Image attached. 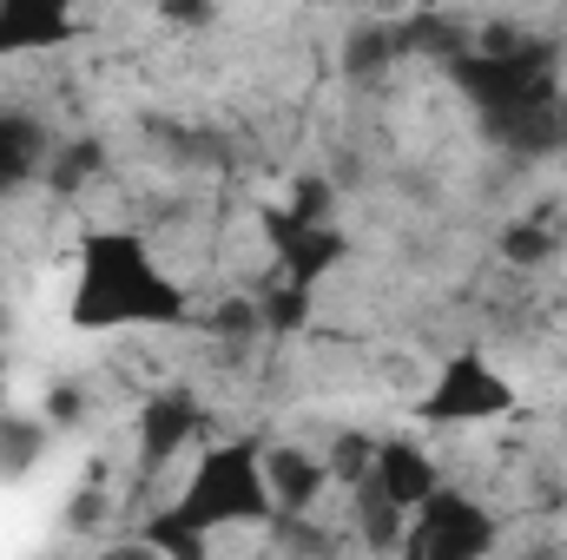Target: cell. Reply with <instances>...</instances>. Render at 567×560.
<instances>
[{
    "label": "cell",
    "mask_w": 567,
    "mask_h": 560,
    "mask_svg": "<svg viewBox=\"0 0 567 560\" xmlns=\"http://www.w3.org/2000/svg\"><path fill=\"white\" fill-rule=\"evenodd\" d=\"M66 323L100 336V330H165V323H192V297L185 283L158 271L152 245L140 231H86L80 238V265H73V297H66Z\"/></svg>",
    "instance_id": "1"
},
{
    "label": "cell",
    "mask_w": 567,
    "mask_h": 560,
    "mask_svg": "<svg viewBox=\"0 0 567 560\" xmlns=\"http://www.w3.org/2000/svg\"><path fill=\"white\" fill-rule=\"evenodd\" d=\"M178 521H192L205 541L225 528H265L278 521L271 488H265V448L258 442H218L192 462L185 488H178Z\"/></svg>",
    "instance_id": "2"
},
{
    "label": "cell",
    "mask_w": 567,
    "mask_h": 560,
    "mask_svg": "<svg viewBox=\"0 0 567 560\" xmlns=\"http://www.w3.org/2000/svg\"><path fill=\"white\" fill-rule=\"evenodd\" d=\"M515 409V383L482 356V350H455L423 396L429 428H468V422H495Z\"/></svg>",
    "instance_id": "3"
},
{
    "label": "cell",
    "mask_w": 567,
    "mask_h": 560,
    "mask_svg": "<svg viewBox=\"0 0 567 560\" xmlns=\"http://www.w3.org/2000/svg\"><path fill=\"white\" fill-rule=\"evenodd\" d=\"M495 541H502V521L449 481L435 501H423L410 515V560H488Z\"/></svg>",
    "instance_id": "4"
},
{
    "label": "cell",
    "mask_w": 567,
    "mask_h": 560,
    "mask_svg": "<svg viewBox=\"0 0 567 560\" xmlns=\"http://www.w3.org/2000/svg\"><path fill=\"white\" fill-rule=\"evenodd\" d=\"M265 238L278 251L284 283H297V290H317V283L350 258V238L337 225H297L290 211H265Z\"/></svg>",
    "instance_id": "5"
},
{
    "label": "cell",
    "mask_w": 567,
    "mask_h": 560,
    "mask_svg": "<svg viewBox=\"0 0 567 560\" xmlns=\"http://www.w3.org/2000/svg\"><path fill=\"white\" fill-rule=\"evenodd\" d=\"M205 428V409L192 390H158L140 409V475H165L178 462V448H192V435Z\"/></svg>",
    "instance_id": "6"
},
{
    "label": "cell",
    "mask_w": 567,
    "mask_h": 560,
    "mask_svg": "<svg viewBox=\"0 0 567 560\" xmlns=\"http://www.w3.org/2000/svg\"><path fill=\"white\" fill-rule=\"evenodd\" d=\"M370 488H383L403 515H416L423 501L442 495V468L429 462V448H416L410 435H377V468H370Z\"/></svg>",
    "instance_id": "7"
},
{
    "label": "cell",
    "mask_w": 567,
    "mask_h": 560,
    "mask_svg": "<svg viewBox=\"0 0 567 560\" xmlns=\"http://www.w3.org/2000/svg\"><path fill=\"white\" fill-rule=\"evenodd\" d=\"M80 40V13L60 0H0V60L7 53H53Z\"/></svg>",
    "instance_id": "8"
},
{
    "label": "cell",
    "mask_w": 567,
    "mask_h": 560,
    "mask_svg": "<svg viewBox=\"0 0 567 560\" xmlns=\"http://www.w3.org/2000/svg\"><path fill=\"white\" fill-rule=\"evenodd\" d=\"M265 488H271L278 515H310L323 501V488H330V468H323V455H310L297 442H278V448H265Z\"/></svg>",
    "instance_id": "9"
},
{
    "label": "cell",
    "mask_w": 567,
    "mask_h": 560,
    "mask_svg": "<svg viewBox=\"0 0 567 560\" xmlns=\"http://www.w3.org/2000/svg\"><path fill=\"white\" fill-rule=\"evenodd\" d=\"M53 126L40 120V113H27V106H13V113H0V191H13V185H27V178H47V158H53Z\"/></svg>",
    "instance_id": "10"
},
{
    "label": "cell",
    "mask_w": 567,
    "mask_h": 560,
    "mask_svg": "<svg viewBox=\"0 0 567 560\" xmlns=\"http://www.w3.org/2000/svg\"><path fill=\"white\" fill-rule=\"evenodd\" d=\"M53 448V428L40 409H0V481H27Z\"/></svg>",
    "instance_id": "11"
},
{
    "label": "cell",
    "mask_w": 567,
    "mask_h": 560,
    "mask_svg": "<svg viewBox=\"0 0 567 560\" xmlns=\"http://www.w3.org/2000/svg\"><path fill=\"white\" fill-rule=\"evenodd\" d=\"M357 541L370 548L377 560H390V554H403L410 548V515L383 495V488H357Z\"/></svg>",
    "instance_id": "12"
},
{
    "label": "cell",
    "mask_w": 567,
    "mask_h": 560,
    "mask_svg": "<svg viewBox=\"0 0 567 560\" xmlns=\"http://www.w3.org/2000/svg\"><path fill=\"white\" fill-rule=\"evenodd\" d=\"M100 172H106V139H93V133L60 139L53 158H47V191H53V198H80Z\"/></svg>",
    "instance_id": "13"
},
{
    "label": "cell",
    "mask_w": 567,
    "mask_h": 560,
    "mask_svg": "<svg viewBox=\"0 0 567 560\" xmlns=\"http://www.w3.org/2000/svg\"><path fill=\"white\" fill-rule=\"evenodd\" d=\"M403 60V27L396 20H363L350 40H343V73L350 80H377Z\"/></svg>",
    "instance_id": "14"
},
{
    "label": "cell",
    "mask_w": 567,
    "mask_h": 560,
    "mask_svg": "<svg viewBox=\"0 0 567 560\" xmlns=\"http://www.w3.org/2000/svg\"><path fill=\"white\" fill-rule=\"evenodd\" d=\"M495 251H502V265H515V271H542V265L561 251V238H555V225H548V205L528 211V218H508V225L495 231Z\"/></svg>",
    "instance_id": "15"
},
{
    "label": "cell",
    "mask_w": 567,
    "mask_h": 560,
    "mask_svg": "<svg viewBox=\"0 0 567 560\" xmlns=\"http://www.w3.org/2000/svg\"><path fill=\"white\" fill-rule=\"evenodd\" d=\"M198 323H205V330H212V336H218V343H225L231 356H245V350H251V343L265 336L258 297H218V303H212V310H205Z\"/></svg>",
    "instance_id": "16"
},
{
    "label": "cell",
    "mask_w": 567,
    "mask_h": 560,
    "mask_svg": "<svg viewBox=\"0 0 567 560\" xmlns=\"http://www.w3.org/2000/svg\"><path fill=\"white\" fill-rule=\"evenodd\" d=\"M140 541H145V548H158L165 560H212V541H205L192 521H178V508H172V501H165L158 515H145Z\"/></svg>",
    "instance_id": "17"
},
{
    "label": "cell",
    "mask_w": 567,
    "mask_h": 560,
    "mask_svg": "<svg viewBox=\"0 0 567 560\" xmlns=\"http://www.w3.org/2000/svg\"><path fill=\"white\" fill-rule=\"evenodd\" d=\"M310 310H317V290H297V283H284V278L258 297L265 336H303L310 330Z\"/></svg>",
    "instance_id": "18"
},
{
    "label": "cell",
    "mask_w": 567,
    "mask_h": 560,
    "mask_svg": "<svg viewBox=\"0 0 567 560\" xmlns=\"http://www.w3.org/2000/svg\"><path fill=\"white\" fill-rule=\"evenodd\" d=\"M337 205H343V191L330 185V172H297V178H290L284 211H290L297 225H337Z\"/></svg>",
    "instance_id": "19"
},
{
    "label": "cell",
    "mask_w": 567,
    "mask_h": 560,
    "mask_svg": "<svg viewBox=\"0 0 567 560\" xmlns=\"http://www.w3.org/2000/svg\"><path fill=\"white\" fill-rule=\"evenodd\" d=\"M323 468H330V481L337 488H363L370 481V468H377V435H363V428H343L337 442H330V455H323Z\"/></svg>",
    "instance_id": "20"
},
{
    "label": "cell",
    "mask_w": 567,
    "mask_h": 560,
    "mask_svg": "<svg viewBox=\"0 0 567 560\" xmlns=\"http://www.w3.org/2000/svg\"><path fill=\"white\" fill-rule=\"evenodd\" d=\"M271 535H278L284 560H337V535L323 521H310V515H278Z\"/></svg>",
    "instance_id": "21"
},
{
    "label": "cell",
    "mask_w": 567,
    "mask_h": 560,
    "mask_svg": "<svg viewBox=\"0 0 567 560\" xmlns=\"http://www.w3.org/2000/svg\"><path fill=\"white\" fill-rule=\"evenodd\" d=\"M106 521H113V488L86 475V488H73V501L60 508V528L66 535H100Z\"/></svg>",
    "instance_id": "22"
},
{
    "label": "cell",
    "mask_w": 567,
    "mask_h": 560,
    "mask_svg": "<svg viewBox=\"0 0 567 560\" xmlns=\"http://www.w3.org/2000/svg\"><path fill=\"white\" fill-rule=\"evenodd\" d=\"M86 416H93V390L86 383H73V376L47 383V396H40V422L47 428H80Z\"/></svg>",
    "instance_id": "23"
},
{
    "label": "cell",
    "mask_w": 567,
    "mask_h": 560,
    "mask_svg": "<svg viewBox=\"0 0 567 560\" xmlns=\"http://www.w3.org/2000/svg\"><path fill=\"white\" fill-rule=\"evenodd\" d=\"M93 560H165V554H158V548H145L140 535H133V541H106Z\"/></svg>",
    "instance_id": "24"
},
{
    "label": "cell",
    "mask_w": 567,
    "mask_h": 560,
    "mask_svg": "<svg viewBox=\"0 0 567 560\" xmlns=\"http://www.w3.org/2000/svg\"><path fill=\"white\" fill-rule=\"evenodd\" d=\"M165 20H172V27H212L218 13H212V7H165Z\"/></svg>",
    "instance_id": "25"
},
{
    "label": "cell",
    "mask_w": 567,
    "mask_h": 560,
    "mask_svg": "<svg viewBox=\"0 0 567 560\" xmlns=\"http://www.w3.org/2000/svg\"><path fill=\"white\" fill-rule=\"evenodd\" d=\"M555 120H561V152H567V93H561V106H555Z\"/></svg>",
    "instance_id": "26"
},
{
    "label": "cell",
    "mask_w": 567,
    "mask_h": 560,
    "mask_svg": "<svg viewBox=\"0 0 567 560\" xmlns=\"http://www.w3.org/2000/svg\"><path fill=\"white\" fill-rule=\"evenodd\" d=\"M515 560H555V554H548V548H535V554H515Z\"/></svg>",
    "instance_id": "27"
}]
</instances>
